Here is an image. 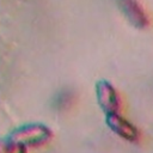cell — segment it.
Segmentation results:
<instances>
[{
    "mask_svg": "<svg viewBox=\"0 0 153 153\" xmlns=\"http://www.w3.org/2000/svg\"><path fill=\"white\" fill-rule=\"evenodd\" d=\"M8 136L25 147H39L51 140L53 131L45 123L30 122L16 127Z\"/></svg>",
    "mask_w": 153,
    "mask_h": 153,
    "instance_id": "6da1fadb",
    "label": "cell"
},
{
    "mask_svg": "<svg viewBox=\"0 0 153 153\" xmlns=\"http://www.w3.org/2000/svg\"><path fill=\"white\" fill-rule=\"evenodd\" d=\"M96 98L99 108L106 114H112V112H118L120 111V105H121V99L120 94L116 90V87L106 79H99L96 85Z\"/></svg>",
    "mask_w": 153,
    "mask_h": 153,
    "instance_id": "7a4b0ae2",
    "label": "cell"
},
{
    "mask_svg": "<svg viewBox=\"0 0 153 153\" xmlns=\"http://www.w3.org/2000/svg\"><path fill=\"white\" fill-rule=\"evenodd\" d=\"M117 5L131 26L139 30L149 26V16L139 0H117Z\"/></svg>",
    "mask_w": 153,
    "mask_h": 153,
    "instance_id": "3957f363",
    "label": "cell"
},
{
    "mask_svg": "<svg viewBox=\"0 0 153 153\" xmlns=\"http://www.w3.org/2000/svg\"><path fill=\"white\" fill-rule=\"evenodd\" d=\"M105 123L112 133H115L117 136L122 137L123 140H127L129 142H136L140 137V133L137 128L131 122H129L127 118H124L120 114V111L106 114Z\"/></svg>",
    "mask_w": 153,
    "mask_h": 153,
    "instance_id": "277c9868",
    "label": "cell"
},
{
    "mask_svg": "<svg viewBox=\"0 0 153 153\" xmlns=\"http://www.w3.org/2000/svg\"><path fill=\"white\" fill-rule=\"evenodd\" d=\"M75 100V93L71 88L60 90L51 99V106L56 111H66L69 109Z\"/></svg>",
    "mask_w": 153,
    "mask_h": 153,
    "instance_id": "5b68a950",
    "label": "cell"
},
{
    "mask_svg": "<svg viewBox=\"0 0 153 153\" xmlns=\"http://www.w3.org/2000/svg\"><path fill=\"white\" fill-rule=\"evenodd\" d=\"M0 153H27V147L10 136L0 137Z\"/></svg>",
    "mask_w": 153,
    "mask_h": 153,
    "instance_id": "8992f818",
    "label": "cell"
}]
</instances>
